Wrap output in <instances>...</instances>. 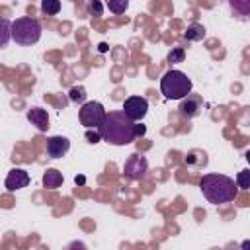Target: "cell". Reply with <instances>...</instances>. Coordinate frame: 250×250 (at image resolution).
<instances>
[{
    "label": "cell",
    "instance_id": "cell-16",
    "mask_svg": "<svg viewBox=\"0 0 250 250\" xmlns=\"http://www.w3.org/2000/svg\"><path fill=\"white\" fill-rule=\"evenodd\" d=\"M127 8H129V2L127 0H109L107 2V10L113 12V14H123Z\"/></svg>",
    "mask_w": 250,
    "mask_h": 250
},
{
    "label": "cell",
    "instance_id": "cell-2",
    "mask_svg": "<svg viewBox=\"0 0 250 250\" xmlns=\"http://www.w3.org/2000/svg\"><path fill=\"white\" fill-rule=\"evenodd\" d=\"M199 189L203 197L213 205L229 203L238 195V188L234 180L225 174H203L199 180Z\"/></svg>",
    "mask_w": 250,
    "mask_h": 250
},
{
    "label": "cell",
    "instance_id": "cell-19",
    "mask_svg": "<svg viewBox=\"0 0 250 250\" xmlns=\"http://www.w3.org/2000/svg\"><path fill=\"white\" fill-rule=\"evenodd\" d=\"M68 98H70L72 102H84V100H86V90H84L82 86H74V88H70Z\"/></svg>",
    "mask_w": 250,
    "mask_h": 250
},
{
    "label": "cell",
    "instance_id": "cell-21",
    "mask_svg": "<svg viewBox=\"0 0 250 250\" xmlns=\"http://www.w3.org/2000/svg\"><path fill=\"white\" fill-rule=\"evenodd\" d=\"M64 250H88V246H86L82 240H72Z\"/></svg>",
    "mask_w": 250,
    "mask_h": 250
},
{
    "label": "cell",
    "instance_id": "cell-18",
    "mask_svg": "<svg viewBox=\"0 0 250 250\" xmlns=\"http://www.w3.org/2000/svg\"><path fill=\"white\" fill-rule=\"evenodd\" d=\"M236 188L238 189H248L250 188V172L248 170H242V172H238V176H236Z\"/></svg>",
    "mask_w": 250,
    "mask_h": 250
},
{
    "label": "cell",
    "instance_id": "cell-12",
    "mask_svg": "<svg viewBox=\"0 0 250 250\" xmlns=\"http://www.w3.org/2000/svg\"><path fill=\"white\" fill-rule=\"evenodd\" d=\"M62 174L59 172V170H55V168H49L45 174H43V186L47 188V189H57V188H61L62 186Z\"/></svg>",
    "mask_w": 250,
    "mask_h": 250
},
{
    "label": "cell",
    "instance_id": "cell-5",
    "mask_svg": "<svg viewBox=\"0 0 250 250\" xmlns=\"http://www.w3.org/2000/svg\"><path fill=\"white\" fill-rule=\"evenodd\" d=\"M105 109H104V105L100 104V102H86V104H82V107H80V111H78V119H80V123L86 127V129H98L102 123H104V119H105Z\"/></svg>",
    "mask_w": 250,
    "mask_h": 250
},
{
    "label": "cell",
    "instance_id": "cell-15",
    "mask_svg": "<svg viewBox=\"0 0 250 250\" xmlns=\"http://www.w3.org/2000/svg\"><path fill=\"white\" fill-rule=\"evenodd\" d=\"M41 10L47 14V16H55L61 12V2L59 0H43L41 2Z\"/></svg>",
    "mask_w": 250,
    "mask_h": 250
},
{
    "label": "cell",
    "instance_id": "cell-13",
    "mask_svg": "<svg viewBox=\"0 0 250 250\" xmlns=\"http://www.w3.org/2000/svg\"><path fill=\"white\" fill-rule=\"evenodd\" d=\"M12 39V21L4 16H0V49L6 47Z\"/></svg>",
    "mask_w": 250,
    "mask_h": 250
},
{
    "label": "cell",
    "instance_id": "cell-20",
    "mask_svg": "<svg viewBox=\"0 0 250 250\" xmlns=\"http://www.w3.org/2000/svg\"><path fill=\"white\" fill-rule=\"evenodd\" d=\"M88 10H90L92 16H102V4H100L98 0L90 2V4H88Z\"/></svg>",
    "mask_w": 250,
    "mask_h": 250
},
{
    "label": "cell",
    "instance_id": "cell-4",
    "mask_svg": "<svg viewBox=\"0 0 250 250\" xmlns=\"http://www.w3.org/2000/svg\"><path fill=\"white\" fill-rule=\"evenodd\" d=\"M39 37H41V23L35 18L23 16L12 21V39L18 45H23V47L35 45Z\"/></svg>",
    "mask_w": 250,
    "mask_h": 250
},
{
    "label": "cell",
    "instance_id": "cell-26",
    "mask_svg": "<svg viewBox=\"0 0 250 250\" xmlns=\"http://www.w3.org/2000/svg\"><path fill=\"white\" fill-rule=\"evenodd\" d=\"M248 246H250V242H248V240H244V242H242V248H244V250H248Z\"/></svg>",
    "mask_w": 250,
    "mask_h": 250
},
{
    "label": "cell",
    "instance_id": "cell-9",
    "mask_svg": "<svg viewBox=\"0 0 250 250\" xmlns=\"http://www.w3.org/2000/svg\"><path fill=\"white\" fill-rule=\"evenodd\" d=\"M70 148V141L66 137H61V135H55V137H49L47 139V154L51 158H61L68 152Z\"/></svg>",
    "mask_w": 250,
    "mask_h": 250
},
{
    "label": "cell",
    "instance_id": "cell-24",
    "mask_svg": "<svg viewBox=\"0 0 250 250\" xmlns=\"http://www.w3.org/2000/svg\"><path fill=\"white\" fill-rule=\"evenodd\" d=\"M74 180H76V184H84V176H76Z\"/></svg>",
    "mask_w": 250,
    "mask_h": 250
},
{
    "label": "cell",
    "instance_id": "cell-1",
    "mask_svg": "<svg viewBox=\"0 0 250 250\" xmlns=\"http://www.w3.org/2000/svg\"><path fill=\"white\" fill-rule=\"evenodd\" d=\"M135 123L123 113V111H109L105 113L104 123L98 127L100 139L109 143V145H129L135 141V133H133Z\"/></svg>",
    "mask_w": 250,
    "mask_h": 250
},
{
    "label": "cell",
    "instance_id": "cell-25",
    "mask_svg": "<svg viewBox=\"0 0 250 250\" xmlns=\"http://www.w3.org/2000/svg\"><path fill=\"white\" fill-rule=\"evenodd\" d=\"M100 51H102V53H104V51H107V45H105V43H102V45H100Z\"/></svg>",
    "mask_w": 250,
    "mask_h": 250
},
{
    "label": "cell",
    "instance_id": "cell-10",
    "mask_svg": "<svg viewBox=\"0 0 250 250\" xmlns=\"http://www.w3.org/2000/svg\"><path fill=\"white\" fill-rule=\"evenodd\" d=\"M27 121L35 125L37 131H47L49 129V113L43 107H31L27 109Z\"/></svg>",
    "mask_w": 250,
    "mask_h": 250
},
{
    "label": "cell",
    "instance_id": "cell-8",
    "mask_svg": "<svg viewBox=\"0 0 250 250\" xmlns=\"http://www.w3.org/2000/svg\"><path fill=\"white\" fill-rule=\"evenodd\" d=\"M27 184H29V174L25 170H21V168L10 170L8 176H6V180H4V186H6L8 191H18V189L25 188Z\"/></svg>",
    "mask_w": 250,
    "mask_h": 250
},
{
    "label": "cell",
    "instance_id": "cell-7",
    "mask_svg": "<svg viewBox=\"0 0 250 250\" xmlns=\"http://www.w3.org/2000/svg\"><path fill=\"white\" fill-rule=\"evenodd\" d=\"M133 123L143 119L148 111V100L143 98V96H129L125 102H123V109H121Z\"/></svg>",
    "mask_w": 250,
    "mask_h": 250
},
{
    "label": "cell",
    "instance_id": "cell-23",
    "mask_svg": "<svg viewBox=\"0 0 250 250\" xmlns=\"http://www.w3.org/2000/svg\"><path fill=\"white\" fill-rule=\"evenodd\" d=\"M133 133H135V137H143L145 133H146V127L145 125H141V123H135V127H133Z\"/></svg>",
    "mask_w": 250,
    "mask_h": 250
},
{
    "label": "cell",
    "instance_id": "cell-11",
    "mask_svg": "<svg viewBox=\"0 0 250 250\" xmlns=\"http://www.w3.org/2000/svg\"><path fill=\"white\" fill-rule=\"evenodd\" d=\"M199 111H201V100L197 98V96H186L184 100H182V104H180V113L182 115H186V117H195V115H199Z\"/></svg>",
    "mask_w": 250,
    "mask_h": 250
},
{
    "label": "cell",
    "instance_id": "cell-3",
    "mask_svg": "<svg viewBox=\"0 0 250 250\" xmlns=\"http://www.w3.org/2000/svg\"><path fill=\"white\" fill-rule=\"evenodd\" d=\"M160 92L166 100H184L191 94V80L182 70H168L160 78Z\"/></svg>",
    "mask_w": 250,
    "mask_h": 250
},
{
    "label": "cell",
    "instance_id": "cell-14",
    "mask_svg": "<svg viewBox=\"0 0 250 250\" xmlns=\"http://www.w3.org/2000/svg\"><path fill=\"white\" fill-rule=\"evenodd\" d=\"M184 37H186L188 41H201V39L205 37V27H203L201 23H191V25H188Z\"/></svg>",
    "mask_w": 250,
    "mask_h": 250
},
{
    "label": "cell",
    "instance_id": "cell-17",
    "mask_svg": "<svg viewBox=\"0 0 250 250\" xmlns=\"http://www.w3.org/2000/svg\"><path fill=\"white\" fill-rule=\"evenodd\" d=\"M184 59H186V51H184L182 47H176V49H172V51L168 53V62H172V64L184 62Z\"/></svg>",
    "mask_w": 250,
    "mask_h": 250
},
{
    "label": "cell",
    "instance_id": "cell-22",
    "mask_svg": "<svg viewBox=\"0 0 250 250\" xmlns=\"http://www.w3.org/2000/svg\"><path fill=\"white\" fill-rule=\"evenodd\" d=\"M86 139H88V143H98V141H102V139H100V133H98V131H92V129L86 131Z\"/></svg>",
    "mask_w": 250,
    "mask_h": 250
},
{
    "label": "cell",
    "instance_id": "cell-6",
    "mask_svg": "<svg viewBox=\"0 0 250 250\" xmlns=\"http://www.w3.org/2000/svg\"><path fill=\"white\" fill-rule=\"evenodd\" d=\"M148 172V160L139 154V152H133L127 160H125V166H123V174L129 178V180H143Z\"/></svg>",
    "mask_w": 250,
    "mask_h": 250
}]
</instances>
